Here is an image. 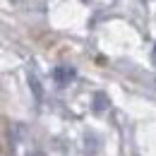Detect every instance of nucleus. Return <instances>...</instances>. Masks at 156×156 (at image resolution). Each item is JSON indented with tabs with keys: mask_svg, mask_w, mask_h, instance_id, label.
I'll list each match as a JSON object with an SVG mask.
<instances>
[{
	"mask_svg": "<svg viewBox=\"0 0 156 156\" xmlns=\"http://www.w3.org/2000/svg\"><path fill=\"white\" fill-rule=\"evenodd\" d=\"M154 62H156V46H154Z\"/></svg>",
	"mask_w": 156,
	"mask_h": 156,
	"instance_id": "obj_2",
	"label": "nucleus"
},
{
	"mask_svg": "<svg viewBox=\"0 0 156 156\" xmlns=\"http://www.w3.org/2000/svg\"><path fill=\"white\" fill-rule=\"evenodd\" d=\"M53 77H55V82H58V84H67L70 79L75 77V70H72V67L60 65V67H55V70H53Z\"/></svg>",
	"mask_w": 156,
	"mask_h": 156,
	"instance_id": "obj_1",
	"label": "nucleus"
}]
</instances>
